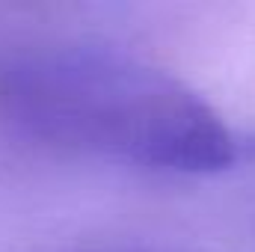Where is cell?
<instances>
[{"mask_svg":"<svg viewBox=\"0 0 255 252\" xmlns=\"http://www.w3.org/2000/svg\"><path fill=\"white\" fill-rule=\"evenodd\" d=\"M0 122L45 145L157 172H217L241 142L181 77L83 39L0 48Z\"/></svg>","mask_w":255,"mask_h":252,"instance_id":"cell-1","label":"cell"},{"mask_svg":"<svg viewBox=\"0 0 255 252\" xmlns=\"http://www.w3.org/2000/svg\"><path fill=\"white\" fill-rule=\"evenodd\" d=\"M68 252H190L175 247H92V250H68Z\"/></svg>","mask_w":255,"mask_h":252,"instance_id":"cell-2","label":"cell"}]
</instances>
